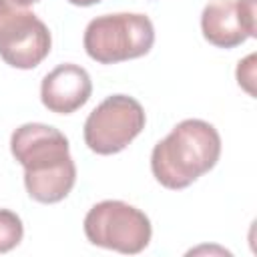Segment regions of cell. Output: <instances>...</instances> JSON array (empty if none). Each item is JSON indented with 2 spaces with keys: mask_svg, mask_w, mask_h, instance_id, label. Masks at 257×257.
Wrapping results in <instances>:
<instances>
[{
  "mask_svg": "<svg viewBox=\"0 0 257 257\" xmlns=\"http://www.w3.org/2000/svg\"><path fill=\"white\" fill-rule=\"evenodd\" d=\"M12 157L24 167V187L38 203H58L74 187L76 167L68 139L54 126L26 122L10 137Z\"/></svg>",
  "mask_w": 257,
  "mask_h": 257,
  "instance_id": "cell-1",
  "label": "cell"
},
{
  "mask_svg": "<svg viewBox=\"0 0 257 257\" xmlns=\"http://www.w3.org/2000/svg\"><path fill=\"white\" fill-rule=\"evenodd\" d=\"M221 157L217 128L201 118L181 120L151 153V171L167 189H185L209 173Z\"/></svg>",
  "mask_w": 257,
  "mask_h": 257,
  "instance_id": "cell-2",
  "label": "cell"
},
{
  "mask_svg": "<svg viewBox=\"0 0 257 257\" xmlns=\"http://www.w3.org/2000/svg\"><path fill=\"white\" fill-rule=\"evenodd\" d=\"M82 42L92 60L100 64H116L145 56L153 48L155 28L145 14H102L88 22Z\"/></svg>",
  "mask_w": 257,
  "mask_h": 257,
  "instance_id": "cell-3",
  "label": "cell"
},
{
  "mask_svg": "<svg viewBox=\"0 0 257 257\" xmlns=\"http://www.w3.org/2000/svg\"><path fill=\"white\" fill-rule=\"evenodd\" d=\"M86 239L104 249L124 255L141 253L153 235L149 217L124 201H100L84 217Z\"/></svg>",
  "mask_w": 257,
  "mask_h": 257,
  "instance_id": "cell-4",
  "label": "cell"
},
{
  "mask_svg": "<svg viewBox=\"0 0 257 257\" xmlns=\"http://www.w3.org/2000/svg\"><path fill=\"white\" fill-rule=\"evenodd\" d=\"M48 26L26 6L0 0V58L20 70L38 66L50 52Z\"/></svg>",
  "mask_w": 257,
  "mask_h": 257,
  "instance_id": "cell-5",
  "label": "cell"
},
{
  "mask_svg": "<svg viewBox=\"0 0 257 257\" xmlns=\"http://www.w3.org/2000/svg\"><path fill=\"white\" fill-rule=\"evenodd\" d=\"M145 122V108L139 100L126 94H112L88 114L84 122V143L96 155H114L141 135Z\"/></svg>",
  "mask_w": 257,
  "mask_h": 257,
  "instance_id": "cell-6",
  "label": "cell"
},
{
  "mask_svg": "<svg viewBox=\"0 0 257 257\" xmlns=\"http://www.w3.org/2000/svg\"><path fill=\"white\" fill-rule=\"evenodd\" d=\"M201 30L217 48H235L255 36V0H213L203 8Z\"/></svg>",
  "mask_w": 257,
  "mask_h": 257,
  "instance_id": "cell-7",
  "label": "cell"
},
{
  "mask_svg": "<svg viewBox=\"0 0 257 257\" xmlns=\"http://www.w3.org/2000/svg\"><path fill=\"white\" fill-rule=\"evenodd\" d=\"M92 94V80L88 72L72 62L52 68L40 84L42 104L56 114H70L86 104Z\"/></svg>",
  "mask_w": 257,
  "mask_h": 257,
  "instance_id": "cell-8",
  "label": "cell"
},
{
  "mask_svg": "<svg viewBox=\"0 0 257 257\" xmlns=\"http://www.w3.org/2000/svg\"><path fill=\"white\" fill-rule=\"evenodd\" d=\"M24 235L20 217L10 209H0V253L12 251Z\"/></svg>",
  "mask_w": 257,
  "mask_h": 257,
  "instance_id": "cell-9",
  "label": "cell"
},
{
  "mask_svg": "<svg viewBox=\"0 0 257 257\" xmlns=\"http://www.w3.org/2000/svg\"><path fill=\"white\" fill-rule=\"evenodd\" d=\"M68 2L74 6H92V4H98L100 0H68Z\"/></svg>",
  "mask_w": 257,
  "mask_h": 257,
  "instance_id": "cell-10",
  "label": "cell"
},
{
  "mask_svg": "<svg viewBox=\"0 0 257 257\" xmlns=\"http://www.w3.org/2000/svg\"><path fill=\"white\" fill-rule=\"evenodd\" d=\"M14 2H18V4H22V6H28V4H36V2H40V0H14Z\"/></svg>",
  "mask_w": 257,
  "mask_h": 257,
  "instance_id": "cell-11",
  "label": "cell"
}]
</instances>
